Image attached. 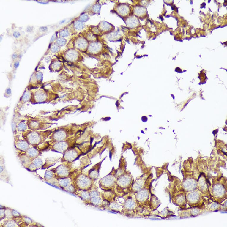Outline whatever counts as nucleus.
Segmentation results:
<instances>
[{
	"mask_svg": "<svg viewBox=\"0 0 227 227\" xmlns=\"http://www.w3.org/2000/svg\"><path fill=\"white\" fill-rule=\"evenodd\" d=\"M28 129L27 122L21 121L16 126V130L19 132L23 133Z\"/></svg>",
	"mask_w": 227,
	"mask_h": 227,
	"instance_id": "nucleus-15",
	"label": "nucleus"
},
{
	"mask_svg": "<svg viewBox=\"0 0 227 227\" xmlns=\"http://www.w3.org/2000/svg\"><path fill=\"white\" fill-rule=\"evenodd\" d=\"M103 161V160L101 161L94 165L88 171L87 175L94 181L98 177L100 170Z\"/></svg>",
	"mask_w": 227,
	"mask_h": 227,
	"instance_id": "nucleus-11",
	"label": "nucleus"
},
{
	"mask_svg": "<svg viewBox=\"0 0 227 227\" xmlns=\"http://www.w3.org/2000/svg\"><path fill=\"white\" fill-rule=\"evenodd\" d=\"M94 181L88 175L80 173L73 181V184L77 190H89L94 186Z\"/></svg>",
	"mask_w": 227,
	"mask_h": 227,
	"instance_id": "nucleus-5",
	"label": "nucleus"
},
{
	"mask_svg": "<svg viewBox=\"0 0 227 227\" xmlns=\"http://www.w3.org/2000/svg\"><path fill=\"white\" fill-rule=\"evenodd\" d=\"M14 146L19 152H26L31 146L24 139H20L17 136H14Z\"/></svg>",
	"mask_w": 227,
	"mask_h": 227,
	"instance_id": "nucleus-10",
	"label": "nucleus"
},
{
	"mask_svg": "<svg viewBox=\"0 0 227 227\" xmlns=\"http://www.w3.org/2000/svg\"><path fill=\"white\" fill-rule=\"evenodd\" d=\"M42 152L38 147L31 146L25 152H19L18 156L22 162L29 164L34 159L40 155Z\"/></svg>",
	"mask_w": 227,
	"mask_h": 227,
	"instance_id": "nucleus-6",
	"label": "nucleus"
},
{
	"mask_svg": "<svg viewBox=\"0 0 227 227\" xmlns=\"http://www.w3.org/2000/svg\"><path fill=\"white\" fill-rule=\"evenodd\" d=\"M91 140L78 144L69 149L63 154L62 162L71 163L86 154L92 148Z\"/></svg>",
	"mask_w": 227,
	"mask_h": 227,
	"instance_id": "nucleus-3",
	"label": "nucleus"
},
{
	"mask_svg": "<svg viewBox=\"0 0 227 227\" xmlns=\"http://www.w3.org/2000/svg\"><path fill=\"white\" fill-rule=\"evenodd\" d=\"M74 194L79 197L86 204H87L90 199L89 190H78Z\"/></svg>",
	"mask_w": 227,
	"mask_h": 227,
	"instance_id": "nucleus-12",
	"label": "nucleus"
},
{
	"mask_svg": "<svg viewBox=\"0 0 227 227\" xmlns=\"http://www.w3.org/2000/svg\"><path fill=\"white\" fill-rule=\"evenodd\" d=\"M52 171L61 178L68 177L72 171L71 163L64 162L53 169Z\"/></svg>",
	"mask_w": 227,
	"mask_h": 227,
	"instance_id": "nucleus-8",
	"label": "nucleus"
},
{
	"mask_svg": "<svg viewBox=\"0 0 227 227\" xmlns=\"http://www.w3.org/2000/svg\"><path fill=\"white\" fill-rule=\"evenodd\" d=\"M42 163L41 159L40 158L37 157L34 159L27 166V168L30 170H35L41 166Z\"/></svg>",
	"mask_w": 227,
	"mask_h": 227,
	"instance_id": "nucleus-14",
	"label": "nucleus"
},
{
	"mask_svg": "<svg viewBox=\"0 0 227 227\" xmlns=\"http://www.w3.org/2000/svg\"><path fill=\"white\" fill-rule=\"evenodd\" d=\"M55 129L45 131L28 130L22 133V136L31 146L39 148L40 145H49L48 142L45 141L48 138Z\"/></svg>",
	"mask_w": 227,
	"mask_h": 227,
	"instance_id": "nucleus-2",
	"label": "nucleus"
},
{
	"mask_svg": "<svg viewBox=\"0 0 227 227\" xmlns=\"http://www.w3.org/2000/svg\"><path fill=\"white\" fill-rule=\"evenodd\" d=\"M117 179L115 174L110 173L99 181L100 187L105 190H112L116 186Z\"/></svg>",
	"mask_w": 227,
	"mask_h": 227,
	"instance_id": "nucleus-7",
	"label": "nucleus"
},
{
	"mask_svg": "<svg viewBox=\"0 0 227 227\" xmlns=\"http://www.w3.org/2000/svg\"><path fill=\"white\" fill-rule=\"evenodd\" d=\"M28 130L38 131L45 130L51 126L50 123L37 120H31L27 121Z\"/></svg>",
	"mask_w": 227,
	"mask_h": 227,
	"instance_id": "nucleus-9",
	"label": "nucleus"
},
{
	"mask_svg": "<svg viewBox=\"0 0 227 227\" xmlns=\"http://www.w3.org/2000/svg\"><path fill=\"white\" fill-rule=\"evenodd\" d=\"M64 189L66 191L73 194L75 193L77 190L73 183L64 187Z\"/></svg>",
	"mask_w": 227,
	"mask_h": 227,
	"instance_id": "nucleus-16",
	"label": "nucleus"
},
{
	"mask_svg": "<svg viewBox=\"0 0 227 227\" xmlns=\"http://www.w3.org/2000/svg\"><path fill=\"white\" fill-rule=\"evenodd\" d=\"M94 123L88 122L81 124L71 123L55 128L54 130L48 137L50 145L65 140L79 132L85 131L93 125ZM49 145V146H50Z\"/></svg>",
	"mask_w": 227,
	"mask_h": 227,
	"instance_id": "nucleus-1",
	"label": "nucleus"
},
{
	"mask_svg": "<svg viewBox=\"0 0 227 227\" xmlns=\"http://www.w3.org/2000/svg\"><path fill=\"white\" fill-rule=\"evenodd\" d=\"M86 130L81 131L65 140L50 145L47 150L63 154L69 149L78 144L83 142H80V140H80V139L82 138Z\"/></svg>",
	"mask_w": 227,
	"mask_h": 227,
	"instance_id": "nucleus-4",
	"label": "nucleus"
},
{
	"mask_svg": "<svg viewBox=\"0 0 227 227\" xmlns=\"http://www.w3.org/2000/svg\"><path fill=\"white\" fill-rule=\"evenodd\" d=\"M103 201L101 193L99 195L90 197L89 201L87 204L101 209Z\"/></svg>",
	"mask_w": 227,
	"mask_h": 227,
	"instance_id": "nucleus-13",
	"label": "nucleus"
}]
</instances>
